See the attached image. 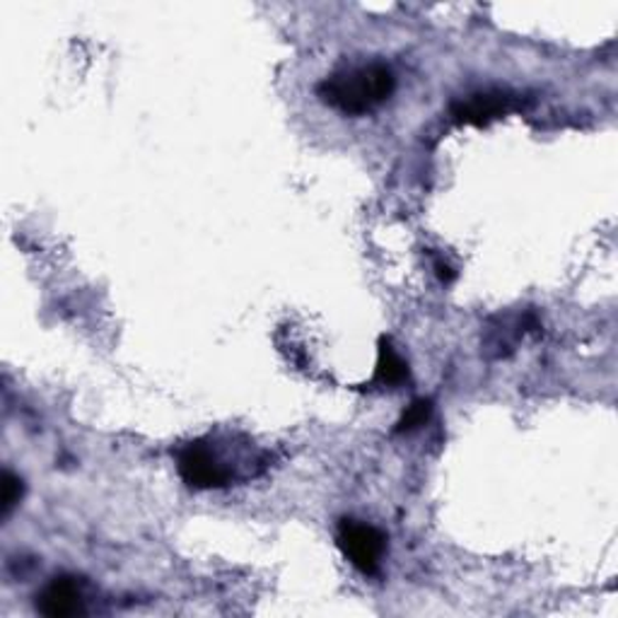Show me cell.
<instances>
[{
    "label": "cell",
    "instance_id": "obj_1",
    "mask_svg": "<svg viewBox=\"0 0 618 618\" xmlns=\"http://www.w3.org/2000/svg\"><path fill=\"white\" fill-rule=\"evenodd\" d=\"M394 87L396 77L390 66L367 63V66L345 68L324 77L317 87V95L333 109L351 116H363L390 99Z\"/></svg>",
    "mask_w": 618,
    "mask_h": 618
},
{
    "label": "cell",
    "instance_id": "obj_7",
    "mask_svg": "<svg viewBox=\"0 0 618 618\" xmlns=\"http://www.w3.org/2000/svg\"><path fill=\"white\" fill-rule=\"evenodd\" d=\"M430 414H433V402H430V398H416V402L404 411L402 420L396 423V433L402 435V433L418 430L420 425L428 423Z\"/></svg>",
    "mask_w": 618,
    "mask_h": 618
},
{
    "label": "cell",
    "instance_id": "obj_6",
    "mask_svg": "<svg viewBox=\"0 0 618 618\" xmlns=\"http://www.w3.org/2000/svg\"><path fill=\"white\" fill-rule=\"evenodd\" d=\"M406 380H408L406 360L394 351L390 341L382 339L380 341V360H377V370H375V384L398 386Z\"/></svg>",
    "mask_w": 618,
    "mask_h": 618
},
{
    "label": "cell",
    "instance_id": "obj_5",
    "mask_svg": "<svg viewBox=\"0 0 618 618\" xmlns=\"http://www.w3.org/2000/svg\"><path fill=\"white\" fill-rule=\"evenodd\" d=\"M36 609L49 618H68L83 614V595L73 577H56L36 597Z\"/></svg>",
    "mask_w": 618,
    "mask_h": 618
},
{
    "label": "cell",
    "instance_id": "obj_2",
    "mask_svg": "<svg viewBox=\"0 0 618 618\" xmlns=\"http://www.w3.org/2000/svg\"><path fill=\"white\" fill-rule=\"evenodd\" d=\"M339 548L351 561L353 568L363 575H375L386 553V536L372 524L358 520H341L339 524Z\"/></svg>",
    "mask_w": 618,
    "mask_h": 618
},
{
    "label": "cell",
    "instance_id": "obj_3",
    "mask_svg": "<svg viewBox=\"0 0 618 618\" xmlns=\"http://www.w3.org/2000/svg\"><path fill=\"white\" fill-rule=\"evenodd\" d=\"M177 469L182 473V479L199 491H209V488H225L232 481V471L227 464L221 461L215 449L203 443H189L177 455Z\"/></svg>",
    "mask_w": 618,
    "mask_h": 618
},
{
    "label": "cell",
    "instance_id": "obj_4",
    "mask_svg": "<svg viewBox=\"0 0 618 618\" xmlns=\"http://www.w3.org/2000/svg\"><path fill=\"white\" fill-rule=\"evenodd\" d=\"M518 107V99L508 93H479L452 105V116L461 124H488Z\"/></svg>",
    "mask_w": 618,
    "mask_h": 618
},
{
    "label": "cell",
    "instance_id": "obj_8",
    "mask_svg": "<svg viewBox=\"0 0 618 618\" xmlns=\"http://www.w3.org/2000/svg\"><path fill=\"white\" fill-rule=\"evenodd\" d=\"M24 493V486L20 476H15L12 471L3 473V486H0V514H3V520L10 518V512L18 508V502L22 500Z\"/></svg>",
    "mask_w": 618,
    "mask_h": 618
}]
</instances>
